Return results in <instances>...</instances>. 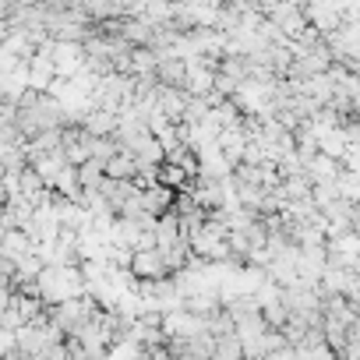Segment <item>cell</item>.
<instances>
[{"label": "cell", "mask_w": 360, "mask_h": 360, "mask_svg": "<svg viewBox=\"0 0 360 360\" xmlns=\"http://www.w3.org/2000/svg\"><path fill=\"white\" fill-rule=\"evenodd\" d=\"M212 356H219V360H237V356H244V346H240L237 332L216 335V339H212Z\"/></svg>", "instance_id": "obj_10"}, {"label": "cell", "mask_w": 360, "mask_h": 360, "mask_svg": "<svg viewBox=\"0 0 360 360\" xmlns=\"http://www.w3.org/2000/svg\"><path fill=\"white\" fill-rule=\"evenodd\" d=\"M339 159H332V155H325V152H314L311 159H307V166H304V173L311 176V184L314 180H335L339 176Z\"/></svg>", "instance_id": "obj_6"}, {"label": "cell", "mask_w": 360, "mask_h": 360, "mask_svg": "<svg viewBox=\"0 0 360 360\" xmlns=\"http://www.w3.org/2000/svg\"><path fill=\"white\" fill-rule=\"evenodd\" d=\"M75 169H78V188H99V180L106 176L103 173V159H92V155L85 162H78Z\"/></svg>", "instance_id": "obj_11"}, {"label": "cell", "mask_w": 360, "mask_h": 360, "mask_svg": "<svg viewBox=\"0 0 360 360\" xmlns=\"http://www.w3.org/2000/svg\"><path fill=\"white\" fill-rule=\"evenodd\" d=\"M82 127H85L89 134H113V127H117V113L92 106V110L82 117Z\"/></svg>", "instance_id": "obj_8"}, {"label": "cell", "mask_w": 360, "mask_h": 360, "mask_svg": "<svg viewBox=\"0 0 360 360\" xmlns=\"http://www.w3.org/2000/svg\"><path fill=\"white\" fill-rule=\"evenodd\" d=\"M8 15H11V4H8V0H0V22H8Z\"/></svg>", "instance_id": "obj_12"}, {"label": "cell", "mask_w": 360, "mask_h": 360, "mask_svg": "<svg viewBox=\"0 0 360 360\" xmlns=\"http://www.w3.org/2000/svg\"><path fill=\"white\" fill-rule=\"evenodd\" d=\"M152 99H155V110H159L169 124L184 120V103H188V92H184V89H176V85H155Z\"/></svg>", "instance_id": "obj_1"}, {"label": "cell", "mask_w": 360, "mask_h": 360, "mask_svg": "<svg viewBox=\"0 0 360 360\" xmlns=\"http://www.w3.org/2000/svg\"><path fill=\"white\" fill-rule=\"evenodd\" d=\"M134 191H138L134 180H117V176H103V180H99V195L106 198V205H110L113 212H117Z\"/></svg>", "instance_id": "obj_3"}, {"label": "cell", "mask_w": 360, "mask_h": 360, "mask_svg": "<svg viewBox=\"0 0 360 360\" xmlns=\"http://www.w3.org/2000/svg\"><path fill=\"white\" fill-rule=\"evenodd\" d=\"M103 173H106V176H117V180H134V173H138V159H134L131 152L117 148L110 159H103Z\"/></svg>", "instance_id": "obj_5"}, {"label": "cell", "mask_w": 360, "mask_h": 360, "mask_svg": "<svg viewBox=\"0 0 360 360\" xmlns=\"http://www.w3.org/2000/svg\"><path fill=\"white\" fill-rule=\"evenodd\" d=\"M0 255L11 258V262H18V258L32 255V237H29L25 230H18V226H8V230H4V237H0Z\"/></svg>", "instance_id": "obj_4"}, {"label": "cell", "mask_w": 360, "mask_h": 360, "mask_svg": "<svg viewBox=\"0 0 360 360\" xmlns=\"http://www.w3.org/2000/svg\"><path fill=\"white\" fill-rule=\"evenodd\" d=\"M53 191L57 195H64V198H71V202H78V169L71 166V162H64V169L57 173V180H53Z\"/></svg>", "instance_id": "obj_9"}, {"label": "cell", "mask_w": 360, "mask_h": 360, "mask_svg": "<svg viewBox=\"0 0 360 360\" xmlns=\"http://www.w3.org/2000/svg\"><path fill=\"white\" fill-rule=\"evenodd\" d=\"M184 71H188V64L180 60V57H162V60L155 64V82H159V85L184 89Z\"/></svg>", "instance_id": "obj_7"}, {"label": "cell", "mask_w": 360, "mask_h": 360, "mask_svg": "<svg viewBox=\"0 0 360 360\" xmlns=\"http://www.w3.org/2000/svg\"><path fill=\"white\" fill-rule=\"evenodd\" d=\"M138 279H155V276H166V262L159 255V248H141V251H131V265H127Z\"/></svg>", "instance_id": "obj_2"}]
</instances>
